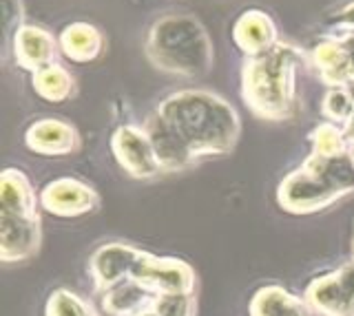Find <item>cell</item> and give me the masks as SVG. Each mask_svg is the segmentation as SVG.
Masks as SVG:
<instances>
[{
    "mask_svg": "<svg viewBox=\"0 0 354 316\" xmlns=\"http://www.w3.org/2000/svg\"><path fill=\"white\" fill-rule=\"evenodd\" d=\"M44 316H102L91 301H86L73 290L58 288L49 294L44 305Z\"/></svg>",
    "mask_w": 354,
    "mask_h": 316,
    "instance_id": "cell-23",
    "label": "cell"
},
{
    "mask_svg": "<svg viewBox=\"0 0 354 316\" xmlns=\"http://www.w3.org/2000/svg\"><path fill=\"white\" fill-rule=\"evenodd\" d=\"M182 135L195 159L224 157L241 137V117L226 97L206 89H184L155 108Z\"/></svg>",
    "mask_w": 354,
    "mask_h": 316,
    "instance_id": "cell-1",
    "label": "cell"
},
{
    "mask_svg": "<svg viewBox=\"0 0 354 316\" xmlns=\"http://www.w3.org/2000/svg\"><path fill=\"white\" fill-rule=\"evenodd\" d=\"M133 316H160L158 312L153 310V305L151 308H147V310H142V312H138V314H133Z\"/></svg>",
    "mask_w": 354,
    "mask_h": 316,
    "instance_id": "cell-26",
    "label": "cell"
},
{
    "mask_svg": "<svg viewBox=\"0 0 354 316\" xmlns=\"http://www.w3.org/2000/svg\"><path fill=\"white\" fill-rule=\"evenodd\" d=\"M232 42L246 58H257L281 42L279 27L270 14L261 9H246L232 25Z\"/></svg>",
    "mask_w": 354,
    "mask_h": 316,
    "instance_id": "cell-15",
    "label": "cell"
},
{
    "mask_svg": "<svg viewBox=\"0 0 354 316\" xmlns=\"http://www.w3.org/2000/svg\"><path fill=\"white\" fill-rule=\"evenodd\" d=\"M111 150L118 161V166L133 179H155L162 175V168L155 157L153 144L144 126L122 124L115 128L111 137Z\"/></svg>",
    "mask_w": 354,
    "mask_h": 316,
    "instance_id": "cell-8",
    "label": "cell"
},
{
    "mask_svg": "<svg viewBox=\"0 0 354 316\" xmlns=\"http://www.w3.org/2000/svg\"><path fill=\"white\" fill-rule=\"evenodd\" d=\"M310 146L313 155L319 157H341L350 155V135L332 122H321L310 130Z\"/></svg>",
    "mask_w": 354,
    "mask_h": 316,
    "instance_id": "cell-21",
    "label": "cell"
},
{
    "mask_svg": "<svg viewBox=\"0 0 354 316\" xmlns=\"http://www.w3.org/2000/svg\"><path fill=\"white\" fill-rule=\"evenodd\" d=\"M9 51L18 67L29 73H36L42 67H47V64L58 62V58L62 56L60 40L49 29L29 23H25L16 31Z\"/></svg>",
    "mask_w": 354,
    "mask_h": 316,
    "instance_id": "cell-12",
    "label": "cell"
},
{
    "mask_svg": "<svg viewBox=\"0 0 354 316\" xmlns=\"http://www.w3.org/2000/svg\"><path fill=\"white\" fill-rule=\"evenodd\" d=\"M153 310L160 316H197L195 292L160 294L153 301Z\"/></svg>",
    "mask_w": 354,
    "mask_h": 316,
    "instance_id": "cell-24",
    "label": "cell"
},
{
    "mask_svg": "<svg viewBox=\"0 0 354 316\" xmlns=\"http://www.w3.org/2000/svg\"><path fill=\"white\" fill-rule=\"evenodd\" d=\"M42 244V221L0 210V261L22 264L38 255Z\"/></svg>",
    "mask_w": 354,
    "mask_h": 316,
    "instance_id": "cell-14",
    "label": "cell"
},
{
    "mask_svg": "<svg viewBox=\"0 0 354 316\" xmlns=\"http://www.w3.org/2000/svg\"><path fill=\"white\" fill-rule=\"evenodd\" d=\"M354 195V159L310 155L279 181L277 204L290 215H315Z\"/></svg>",
    "mask_w": 354,
    "mask_h": 316,
    "instance_id": "cell-4",
    "label": "cell"
},
{
    "mask_svg": "<svg viewBox=\"0 0 354 316\" xmlns=\"http://www.w3.org/2000/svg\"><path fill=\"white\" fill-rule=\"evenodd\" d=\"M144 128L149 133L162 172H184L197 164L195 155L182 139V135L158 111L149 115V119L144 122Z\"/></svg>",
    "mask_w": 354,
    "mask_h": 316,
    "instance_id": "cell-13",
    "label": "cell"
},
{
    "mask_svg": "<svg viewBox=\"0 0 354 316\" xmlns=\"http://www.w3.org/2000/svg\"><path fill=\"white\" fill-rule=\"evenodd\" d=\"M250 316H317L304 297H297L283 286H263L252 294Z\"/></svg>",
    "mask_w": 354,
    "mask_h": 316,
    "instance_id": "cell-18",
    "label": "cell"
},
{
    "mask_svg": "<svg viewBox=\"0 0 354 316\" xmlns=\"http://www.w3.org/2000/svg\"><path fill=\"white\" fill-rule=\"evenodd\" d=\"M131 279H136L155 297L160 294H175V292H195L197 275L195 270L177 257H158L153 253L142 250L136 268H133Z\"/></svg>",
    "mask_w": 354,
    "mask_h": 316,
    "instance_id": "cell-6",
    "label": "cell"
},
{
    "mask_svg": "<svg viewBox=\"0 0 354 316\" xmlns=\"http://www.w3.org/2000/svg\"><path fill=\"white\" fill-rule=\"evenodd\" d=\"M310 53L281 40L272 51L246 58L241 69V97L250 111L268 122H288L299 111V71Z\"/></svg>",
    "mask_w": 354,
    "mask_h": 316,
    "instance_id": "cell-2",
    "label": "cell"
},
{
    "mask_svg": "<svg viewBox=\"0 0 354 316\" xmlns=\"http://www.w3.org/2000/svg\"><path fill=\"white\" fill-rule=\"evenodd\" d=\"M310 67L328 89L354 86V25L339 23L310 49Z\"/></svg>",
    "mask_w": 354,
    "mask_h": 316,
    "instance_id": "cell-5",
    "label": "cell"
},
{
    "mask_svg": "<svg viewBox=\"0 0 354 316\" xmlns=\"http://www.w3.org/2000/svg\"><path fill=\"white\" fill-rule=\"evenodd\" d=\"M25 146L40 157H69L82 148V137L71 122L42 117L25 130Z\"/></svg>",
    "mask_w": 354,
    "mask_h": 316,
    "instance_id": "cell-10",
    "label": "cell"
},
{
    "mask_svg": "<svg viewBox=\"0 0 354 316\" xmlns=\"http://www.w3.org/2000/svg\"><path fill=\"white\" fill-rule=\"evenodd\" d=\"M155 294L149 292L136 279H127L102 294V312L106 316H133L151 308Z\"/></svg>",
    "mask_w": 354,
    "mask_h": 316,
    "instance_id": "cell-19",
    "label": "cell"
},
{
    "mask_svg": "<svg viewBox=\"0 0 354 316\" xmlns=\"http://www.w3.org/2000/svg\"><path fill=\"white\" fill-rule=\"evenodd\" d=\"M60 51L66 60L75 64H88L102 58L106 38L102 29L91 23H71L60 31Z\"/></svg>",
    "mask_w": 354,
    "mask_h": 316,
    "instance_id": "cell-17",
    "label": "cell"
},
{
    "mask_svg": "<svg viewBox=\"0 0 354 316\" xmlns=\"http://www.w3.org/2000/svg\"><path fill=\"white\" fill-rule=\"evenodd\" d=\"M31 86L38 97L51 104L69 102L77 93L75 75L60 62H53L42 67L40 71L31 73Z\"/></svg>",
    "mask_w": 354,
    "mask_h": 316,
    "instance_id": "cell-20",
    "label": "cell"
},
{
    "mask_svg": "<svg viewBox=\"0 0 354 316\" xmlns=\"http://www.w3.org/2000/svg\"><path fill=\"white\" fill-rule=\"evenodd\" d=\"M144 53L158 71L180 78H204L213 71L215 47L206 27L191 14H166L151 25Z\"/></svg>",
    "mask_w": 354,
    "mask_h": 316,
    "instance_id": "cell-3",
    "label": "cell"
},
{
    "mask_svg": "<svg viewBox=\"0 0 354 316\" xmlns=\"http://www.w3.org/2000/svg\"><path fill=\"white\" fill-rule=\"evenodd\" d=\"M3 3V23H5V51H9L16 31L25 25V5L22 0H0Z\"/></svg>",
    "mask_w": 354,
    "mask_h": 316,
    "instance_id": "cell-25",
    "label": "cell"
},
{
    "mask_svg": "<svg viewBox=\"0 0 354 316\" xmlns=\"http://www.w3.org/2000/svg\"><path fill=\"white\" fill-rule=\"evenodd\" d=\"M321 113H324L326 122L337 124L350 135L354 126V91L350 86L328 89L324 100H321Z\"/></svg>",
    "mask_w": 354,
    "mask_h": 316,
    "instance_id": "cell-22",
    "label": "cell"
},
{
    "mask_svg": "<svg viewBox=\"0 0 354 316\" xmlns=\"http://www.w3.org/2000/svg\"><path fill=\"white\" fill-rule=\"evenodd\" d=\"M304 299L317 316H354V264L313 279Z\"/></svg>",
    "mask_w": 354,
    "mask_h": 316,
    "instance_id": "cell-7",
    "label": "cell"
},
{
    "mask_svg": "<svg viewBox=\"0 0 354 316\" xmlns=\"http://www.w3.org/2000/svg\"><path fill=\"white\" fill-rule=\"evenodd\" d=\"M350 157L354 159V137H350Z\"/></svg>",
    "mask_w": 354,
    "mask_h": 316,
    "instance_id": "cell-28",
    "label": "cell"
},
{
    "mask_svg": "<svg viewBox=\"0 0 354 316\" xmlns=\"http://www.w3.org/2000/svg\"><path fill=\"white\" fill-rule=\"evenodd\" d=\"M350 259H352V264H354V228H352V241H350Z\"/></svg>",
    "mask_w": 354,
    "mask_h": 316,
    "instance_id": "cell-27",
    "label": "cell"
},
{
    "mask_svg": "<svg viewBox=\"0 0 354 316\" xmlns=\"http://www.w3.org/2000/svg\"><path fill=\"white\" fill-rule=\"evenodd\" d=\"M142 250L133 244L111 241L100 246L88 259V275L93 279V286L100 294H104L118 283L131 279L136 261Z\"/></svg>",
    "mask_w": 354,
    "mask_h": 316,
    "instance_id": "cell-11",
    "label": "cell"
},
{
    "mask_svg": "<svg viewBox=\"0 0 354 316\" xmlns=\"http://www.w3.org/2000/svg\"><path fill=\"white\" fill-rule=\"evenodd\" d=\"M40 208V192H36L31 179L20 168H5L0 177V210L38 221Z\"/></svg>",
    "mask_w": 354,
    "mask_h": 316,
    "instance_id": "cell-16",
    "label": "cell"
},
{
    "mask_svg": "<svg viewBox=\"0 0 354 316\" xmlns=\"http://www.w3.org/2000/svg\"><path fill=\"white\" fill-rule=\"evenodd\" d=\"M42 210L62 219H75V217L93 215L102 199L100 192L77 177H58L44 184L40 190Z\"/></svg>",
    "mask_w": 354,
    "mask_h": 316,
    "instance_id": "cell-9",
    "label": "cell"
}]
</instances>
